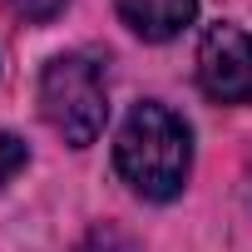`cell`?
I'll list each match as a JSON object with an SVG mask.
<instances>
[{"label":"cell","instance_id":"6da1fadb","mask_svg":"<svg viewBox=\"0 0 252 252\" xmlns=\"http://www.w3.org/2000/svg\"><path fill=\"white\" fill-rule=\"evenodd\" d=\"M114 168L139 198L168 203L183 193L193 168V134L163 104H134L114 139Z\"/></svg>","mask_w":252,"mask_h":252},{"label":"cell","instance_id":"7a4b0ae2","mask_svg":"<svg viewBox=\"0 0 252 252\" xmlns=\"http://www.w3.org/2000/svg\"><path fill=\"white\" fill-rule=\"evenodd\" d=\"M40 114L69 149H89L109 119L99 64L89 55H55L40 74Z\"/></svg>","mask_w":252,"mask_h":252},{"label":"cell","instance_id":"3957f363","mask_svg":"<svg viewBox=\"0 0 252 252\" xmlns=\"http://www.w3.org/2000/svg\"><path fill=\"white\" fill-rule=\"evenodd\" d=\"M198 84L218 104H252V35L242 25H208L198 40Z\"/></svg>","mask_w":252,"mask_h":252},{"label":"cell","instance_id":"277c9868","mask_svg":"<svg viewBox=\"0 0 252 252\" xmlns=\"http://www.w3.org/2000/svg\"><path fill=\"white\" fill-rule=\"evenodd\" d=\"M114 5H119L124 25L154 45L183 35V25H193V15H198V0H114Z\"/></svg>","mask_w":252,"mask_h":252},{"label":"cell","instance_id":"5b68a950","mask_svg":"<svg viewBox=\"0 0 252 252\" xmlns=\"http://www.w3.org/2000/svg\"><path fill=\"white\" fill-rule=\"evenodd\" d=\"M25 163H30V149H25V139H15V134H0V188H5L15 173H25Z\"/></svg>","mask_w":252,"mask_h":252},{"label":"cell","instance_id":"8992f818","mask_svg":"<svg viewBox=\"0 0 252 252\" xmlns=\"http://www.w3.org/2000/svg\"><path fill=\"white\" fill-rule=\"evenodd\" d=\"M5 5H10L20 20H30V25H50V20L69 5V0H5Z\"/></svg>","mask_w":252,"mask_h":252},{"label":"cell","instance_id":"52a82bcc","mask_svg":"<svg viewBox=\"0 0 252 252\" xmlns=\"http://www.w3.org/2000/svg\"><path fill=\"white\" fill-rule=\"evenodd\" d=\"M79 252H139V247L124 237L119 227H94V232H89V242H84Z\"/></svg>","mask_w":252,"mask_h":252}]
</instances>
